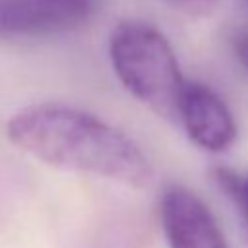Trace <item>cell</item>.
I'll return each instance as SVG.
<instances>
[{
    "label": "cell",
    "mask_w": 248,
    "mask_h": 248,
    "mask_svg": "<svg viewBox=\"0 0 248 248\" xmlns=\"http://www.w3.org/2000/svg\"><path fill=\"white\" fill-rule=\"evenodd\" d=\"M8 140L48 167L85 172L132 188L153 176L143 149L122 130L83 108L37 103L19 108L6 122Z\"/></svg>",
    "instance_id": "cell-1"
},
{
    "label": "cell",
    "mask_w": 248,
    "mask_h": 248,
    "mask_svg": "<svg viewBox=\"0 0 248 248\" xmlns=\"http://www.w3.org/2000/svg\"><path fill=\"white\" fill-rule=\"evenodd\" d=\"M108 58L122 87L163 118H176L184 83L167 37L140 19L120 21L108 39Z\"/></svg>",
    "instance_id": "cell-2"
},
{
    "label": "cell",
    "mask_w": 248,
    "mask_h": 248,
    "mask_svg": "<svg viewBox=\"0 0 248 248\" xmlns=\"http://www.w3.org/2000/svg\"><path fill=\"white\" fill-rule=\"evenodd\" d=\"M176 116L188 138L209 153L227 151L236 140V124L225 101L205 83L184 79Z\"/></svg>",
    "instance_id": "cell-3"
},
{
    "label": "cell",
    "mask_w": 248,
    "mask_h": 248,
    "mask_svg": "<svg viewBox=\"0 0 248 248\" xmlns=\"http://www.w3.org/2000/svg\"><path fill=\"white\" fill-rule=\"evenodd\" d=\"M161 227L169 248H227L211 209L184 186H170L161 198Z\"/></svg>",
    "instance_id": "cell-4"
},
{
    "label": "cell",
    "mask_w": 248,
    "mask_h": 248,
    "mask_svg": "<svg viewBox=\"0 0 248 248\" xmlns=\"http://www.w3.org/2000/svg\"><path fill=\"white\" fill-rule=\"evenodd\" d=\"M91 0H0V37H41L87 19Z\"/></svg>",
    "instance_id": "cell-5"
},
{
    "label": "cell",
    "mask_w": 248,
    "mask_h": 248,
    "mask_svg": "<svg viewBox=\"0 0 248 248\" xmlns=\"http://www.w3.org/2000/svg\"><path fill=\"white\" fill-rule=\"evenodd\" d=\"M211 178L217 188L231 200V203H234L248 227V176H240L227 167H215L211 170Z\"/></svg>",
    "instance_id": "cell-6"
},
{
    "label": "cell",
    "mask_w": 248,
    "mask_h": 248,
    "mask_svg": "<svg viewBox=\"0 0 248 248\" xmlns=\"http://www.w3.org/2000/svg\"><path fill=\"white\" fill-rule=\"evenodd\" d=\"M172 10L190 16V17H205L215 12L219 0H165Z\"/></svg>",
    "instance_id": "cell-7"
},
{
    "label": "cell",
    "mask_w": 248,
    "mask_h": 248,
    "mask_svg": "<svg viewBox=\"0 0 248 248\" xmlns=\"http://www.w3.org/2000/svg\"><path fill=\"white\" fill-rule=\"evenodd\" d=\"M231 45H232V52L236 56V60L240 62V66L248 72V29H240L231 37Z\"/></svg>",
    "instance_id": "cell-8"
}]
</instances>
